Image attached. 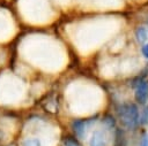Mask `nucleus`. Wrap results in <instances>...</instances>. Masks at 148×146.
<instances>
[{
    "label": "nucleus",
    "instance_id": "1",
    "mask_svg": "<svg viewBox=\"0 0 148 146\" xmlns=\"http://www.w3.org/2000/svg\"><path fill=\"white\" fill-rule=\"evenodd\" d=\"M119 122L127 129H134L139 123V109L135 103L125 102L117 108Z\"/></svg>",
    "mask_w": 148,
    "mask_h": 146
},
{
    "label": "nucleus",
    "instance_id": "2",
    "mask_svg": "<svg viewBox=\"0 0 148 146\" xmlns=\"http://www.w3.org/2000/svg\"><path fill=\"white\" fill-rule=\"evenodd\" d=\"M134 86H135V92H134L135 100L141 105L146 103L148 100V80L140 79Z\"/></svg>",
    "mask_w": 148,
    "mask_h": 146
},
{
    "label": "nucleus",
    "instance_id": "3",
    "mask_svg": "<svg viewBox=\"0 0 148 146\" xmlns=\"http://www.w3.org/2000/svg\"><path fill=\"white\" fill-rule=\"evenodd\" d=\"M91 123H92V120H74L72 122V129L77 137L82 138L86 135V130L88 125H90Z\"/></svg>",
    "mask_w": 148,
    "mask_h": 146
},
{
    "label": "nucleus",
    "instance_id": "4",
    "mask_svg": "<svg viewBox=\"0 0 148 146\" xmlns=\"http://www.w3.org/2000/svg\"><path fill=\"white\" fill-rule=\"evenodd\" d=\"M90 146H106V135L101 130H96L90 139Z\"/></svg>",
    "mask_w": 148,
    "mask_h": 146
},
{
    "label": "nucleus",
    "instance_id": "5",
    "mask_svg": "<svg viewBox=\"0 0 148 146\" xmlns=\"http://www.w3.org/2000/svg\"><path fill=\"white\" fill-rule=\"evenodd\" d=\"M135 37H136V39H138V41L139 43H145L146 40H147V38H148V33H147V30L143 28V26H140V28H138L136 29V31H135Z\"/></svg>",
    "mask_w": 148,
    "mask_h": 146
},
{
    "label": "nucleus",
    "instance_id": "6",
    "mask_svg": "<svg viewBox=\"0 0 148 146\" xmlns=\"http://www.w3.org/2000/svg\"><path fill=\"white\" fill-rule=\"evenodd\" d=\"M64 144H65V146H81V145L79 144V141H77L74 137H71V136L65 137Z\"/></svg>",
    "mask_w": 148,
    "mask_h": 146
},
{
    "label": "nucleus",
    "instance_id": "7",
    "mask_svg": "<svg viewBox=\"0 0 148 146\" xmlns=\"http://www.w3.org/2000/svg\"><path fill=\"white\" fill-rule=\"evenodd\" d=\"M22 146H40V143L37 138H29L23 141Z\"/></svg>",
    "mask_w": 148,
    "mask_h": 146
},
{
    "label": "nucleus",
    "instance_id": "8",
    "mask_svg": "<svg viewBox=\"0 0 148 146\" xmlns=\"http://www.w3.org/2000/svg\"><path fill=\"white\" fill-rule=\"evenodd\" d=\"M140 123L141 124H147L148 123V106H146V108L143 109V113H142L141 118H140Z\"/></svg>",
    "mask_w": 148,
    "mask_h": 146
},
{
    "label": "nucleus",
    "instance_id": "9",
    "mask_svg": "<svg viewBox=\"0 0 148 146\" xmlns=\"http://www.w3.org/2000/svg\"><path fill=\"white\" fill-rule=\"evenodd\" d=\"M104 122H105L109 126H114V120H113V117H111L110 115H108V116L104 117Z\"/></svg>",
    "mask_w": 148,
    "mask_h": 146
},
{
    "label": "nucleus",
    "instance_id": "10",
    "mask_svg": "<svg viewBox=\"0 0 148 146\" xmlns=\"http://www.w3.org/2000/svg\"><path fill=\"white\" fill-rule=\"evenodd\" d=\"M140 146H148V136H147V135H145V136L142 137Z\"/></svg>",
    "mask_w": 148,
    "mask_h": 146
},
{
    "label": "nucleus",
    "instance_id": "11",
    "mask_svg": "<svg viewBox=\"0 0 148 146\" xmlns=\"http://www.w3.org/2000/svg\"><path fill=\"white\" fill-rule=\"evenodd\" d=\"M142 54L145 55V57L148 59V44H146V45L142 46Z\"/></svg>",
    "mask_w": 148,
    "mask_h": 146
}]
</instances>
